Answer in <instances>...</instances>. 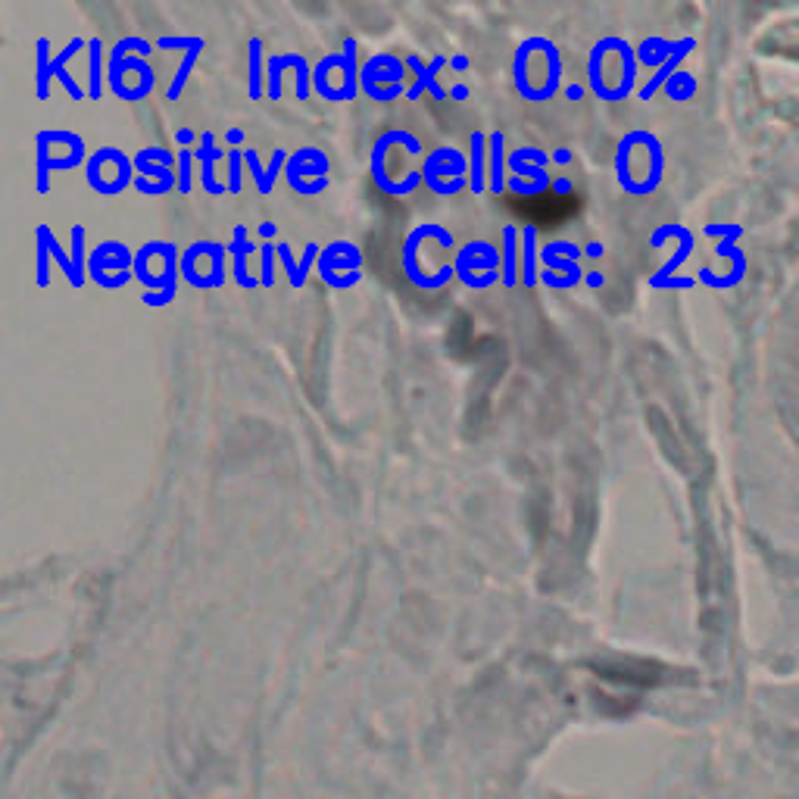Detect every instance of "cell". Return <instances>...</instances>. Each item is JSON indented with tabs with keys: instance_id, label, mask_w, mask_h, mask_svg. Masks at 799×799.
Here are the masks:
<instances>
[{
	"instance_id": "cell-42",
	"label": "cell",
	"mask_w": 799,
	"mask_h": 799,
	"mask_svg": "<svg viewBox=\"0 0 799 799\" xmlns=\"http://www.w3.org/2000/svg\"><path fill=\"white\" fill-rule=\"evenodd\" d=\"M550 160H553L556 166H569V163H572V150H569V147H556V150L550 153Z\"/></svg>"
},
{
	"instance_id": "cell-20",
	"label": "cell",
	"mask_w": 799,
	"mask_h": 799,
	"mask_svg": "<svg viewBox=\"0 0 799 799\" xmlns=\"http://www.w3.org/2000/svg\"><path fill=\"white\" fill-rule=\"evenodd\" d=\"M509 153H506V135L500 128L487 132V191L491 194H503L509 191Z\"/></svg>"
},
{
	"instance_id": "cell-33",
	"label": "cell",
	"mask_w": 799,
	"mask_h": 799,
	"mask_svg": "<svg viewBox=\"0 0 799 799\" xmlns=\"http://www.w3.org/2000/svg\"><path fill=\"white\" fill-rule=\"evenodd\" d=\"M178 153V194L188 197L194 191V150H175Z\"/></svg>"
},
{
	"instance_id": "cell-17",
	"label": "cell",
	"mask_w": 799,
	"mask_h": 799,
	"mask_svg": "<svg viewBox=\"0 0 799 799\" xmlns=\"http://www.w3.org/2000/svg\"><path fill=\"white\" fill-rule=\"evenodd\" d=\"M228 253H231V275H235L238 288H244V291L263 288L260 275H250V266H247V260L253 253H260V247L253 244L250 231L244 225H235V235H231V241H228Z\"/></svg>"
},
{
	"instance_id": "cell-16",
	"label": "cell",
	"mask_w": 799,
	"mask_h": 799,
	"mask_svg": "<svg viewBox=\"0 0 799 799\" xmlns=\"http://www.w3.org/2000/svg\"><path fill=\"white\" fill-rule=\"evenodd\" d=\"M194 160L200 163V188L210 197L228 194V185H222L216 178V163L228 160V150L216 147V135L213 132H200V147L194 150Z\"/></svg>"
},
{
	"instance_id": "cell-11",
	"label": "cell",
	"mask_w": 799,
	"mask_h": 799,
	"mask_svg": "<svg viewBox=\"0 0 799 799\" xmlns=\"http://www.w3.org/2000/svg\"><path fill=\"white\" fill-rule=\"evenodd\" d=\"M319 278L325 288H334V291H347V288H356L359 281H363V250H359L353 241H331L322 247L319 253Z\"/></svg>"
},
{
	"instance_id": "cell-13",
	"label": "cell",
	"mask_w": 799,
	"mask_h": 799,
	"mask_svg": "<svg viewBox=\"0 0 799 799\" xmlns=\"http://www.w3.org/2000/svg\"><path fill=\"white\" fill-rule=\"evenodd\" d=\"M328 169H331V163L325 157V150H319V147H300V150H294L291 157H288L285 182L300 197H319L331 185Z\"/></svg>"
},
{
	"instance_id": "cell-38",
	"label": "cell",
	"mask_w": 799,
	"mask_h": 799,
	"mask_svg": "<svg viewBox=\"0 0 799 799\" xmlns=\"http://www.w3.org/2000/svg\"><path fill=\"white\" fill-rule=\"evenodd\" d=\"M135 191L138 194H150V197H163V194H169V191H178V185H160V182H147L144 175H138L135 178Z\"/></svg>"
},
{
	"instance_id": "cell-47",
	"label": "cell",
	"mask_w": 799,
	"mask_h": 799,
	"mask_svg": "<svg viewBox=\"0 0 799 799\" xmlns=\"http://www.w3.org/2000/svg\"><path fill=\"white\" fill-rule=\"evenodd\" d=\"M603 253H606V247H603L600 241H590V244L584 247V256H590V260H600Z\"/></svg>"
},
{
	"instance_id": "cell-35",
	"label": "cell",
	"mask_w": 799,
	"mask_h": 799,
	"mask_svg": "<svg viewBox=\"0 0 799 799\" xmlns=\"http://www.w3.org/2000/svg\"><path fill=\"white\" fill-rule=\"evenodd\" d=\"M228 194H241L244 188V147L241 150H228Z\"/></svg>"
},
{
	"instance_id": "cell-44",
	"label": "cell",
	"mask_w": 799,
	"mask_h": 799,
	"mask_svg": "<svg viewBox=\"0 0 799 799\" xmlns=\"http://www.w3.org/2000/svg\"><path fill=\"white\" fill-rule=\"evenodd\" d=\"M553 194H572L575 191V185H572V178H553V188H550Z\"/></svg>"
},
{
	"instance_id": "cell-12",
	"label": "cell",
	"mask_w": 799,
	"mask_h": 799,
	"mask_svg": "<svg viewBox=\"0 0 799 799\" xmlns=\"http://www.w3.org/2000/svg\"><path fill=\"white\" fill-rule=\"evenodd\" d=\"M550 153L540 147H519L509 153V191L515 197H540L553 188V178L547 175Z\"/></svg>"
},
{
	"instance_id": "cell-27",
	"label": "cell",
	"mask_w": 799,
	"mask_h": 799,
	"mask_svg": "<svg viewBox=\"0 0 799 799\" xmlns=\"http://www.w3.org/2000/svg\"><path fill=\"white\" fill-rule=\"evenodd\" d=\"M300 63H303V54H272L266 60V97L269 100H281V94H285L281 79H285L288 69H297Z\"/></svg>"
},
{
	"instance_id": "cell-9",
	"label": "cell",
	"mask_w": 799,
	"mask_h": 799,
	"mask_svg": "<svg viewBox=\"0 0 799 799\" xmlns=\"http://www.w3.org/2000/svg\"><path fill=\"white\" fill-rule=\"evenodd\" d=\"M225 253L228 244L194 241L182 250V278L197 291H213L225 285Z\"/></svg>"
},
{
	"instance_id": "cell-5",
	"label": "cell",
	"mask_w": 799,
	"mask_h": 799,
	"mask_svg": "<svg viewBox=\"0 0 799 799\" xmlns=\"http://www.w3.org/2000/svg\"><path fill=\"white\" fill-rule=\"evenodd\" d=\"M135 160L119 147H100L85 163V182L100 197H119L125 188H135Z\"/></svg>"
},
{
	"instance_id": "cell-43",
	"label": "cell",
	"mask_w": 799,
	"mask_h": 799,
	"mask_svg": "<svg viewBox=\"0 0 799 799\" xmlns=\"http://www.w3.org/2000/svg\"><path fill=\"white\" fill-rule=\"evenodd\" d=\"M225 141L231 144V150H241V144H244V132H241V128H228V132H225Z\"/></svg>"
},
{
	"instance_id": "cell-40",
	"label": "cell",
	"mask_w": 799,
	"mask_h": 799,
	"mask_svg": "<svg viewBox=\"0 0 799 799\" xmlns=\"http://www.w3.org/2000/svg\"><path fill=\"white\" fill-rule=\"evenodd\" d=\"M197 38H200V35H188V38H160L157 47H160V50H191V47L197 44Z\"/></svg>"
},
{
	"instance_id": "cell-45",
	"label": "cell",
	"mask_w": 799,
	"mask_h": 799,
	"mask_svg": "<svg viewBox=\"0 0 799 799\" xmlns=\"http://www.w3.org/2000/svg\"><path fill=\"white\" fill-rule=\"evenodd\" d=\"M256 231H260V238L269 244V241H275V235H278V225H275V222H260V228H256Z\"/></svg>"
},
{
	"instance_id": "cell-14",
	"label": "cell",
	"mask_w": 799,
	"mask_h": 799,
	"mask_svg": "<svg viewBox=\"0 0 799 799\" xmlns=\"http://www.w3.org/2000/svg\"><path fill=\"white\" fill-rule=\"evenodd\" d=\"M540 285H547L550 291H569V288H578L584 285V269L578 266V260H572L569 253H565V238L559 241H547L540 247Z\"/></svg>"
},
{
	"instance_id": "cell-22",
	"label": "cell",
	"mask_w": 799,
	"mask_h": 799,
	"mask_svg": "<svg viewBox=\"0 0 799 799\" xmlns=\"http://www.w3.org/2000/svg\"><path fill=\"white\" fill-rule=\"evenodd\" d=\"M85 47H88V38H79V35H75V38L66 41V47L60 50V54H57L54 60H50V75H54V79L69 91L72 100H88V88H82L79 82H75L72 75H69V69H66V63H69L75 54H79V50H85Z\"/></svg>"
},
{
	"instance_id": "cell-28",
	"label": "cell",
	"mask_w": 799,
	"mask_h": 799,
	"mask_svg": "<svg viewBox=\"0 0 799 799\" xmlns=\"http://www.w3.org/2000/svg\"><path fill=\"white\" fill-rule=\"evenodd\" d=\"M85 238H88V231L85 225H72L69 228V256H72V285L75 291H82L85 288V281H88V253H85Z\"/></svg>"
},
{
	"instance_id": "cell-32",
	"label": "cell",
	"mask_w": 799,
	"mask_h": 799,
	"mask_svg": "<svg viewBox=\"0 0 799 799\" xmlns=\"http://www.w3.org/2000/svg\"><path fill=\"white\" fill-rule=\"evenodd\" d=\"M47 235H50V225H38V228H35V238H38V275H35V285H38L41 291L50 285V269H47L50 244H47Z\"/></svg>"
},
{
	"instance_id": "cell-26",
	"label": "cell",
	"mask_w": 799,
	"mask_h": 799,
	"mask_svg": "<svg viewBox=\"0 0 799 799\" xmlns=\"http://www.w3.org/2000/svg\"><path fill=\"white\" fill-rule=\"evenodd\" d=\"M103 41L88 38V100H100L103 88H107V66L110 60H103Z\"/></svg>"
},
{
	"instance_id": "cell-1",
	"label": "cell",
	"mask_w": 799,
	"mask_h": 799,
	"mask_svg": "<svg viewBox=\"0 0 799 799\" xmlns=\"http://www.w3.org/2000/svg\"><path fill=\"white\" fill-rule=\"evenodd\" d=\"M425 147L419 135H412L409 128H391V132L378 135L372 153H369V175L372 185L388 194V197H409L416 194L422 178V163H425Z\"/></svg>"
},
{
	"instance_id": "cell-25",
	"label": "cell",
	"mask_w": 799,
	"mask_h": 799,
	"mask_svg": "<svg viewBox=\"0 0 799 799\" xmlns=\"http://www.w3.org/2000/svg\"><path fill=\"white\" fill-rule=\"evenodd\" d=\"M540 238L534 225H522V285L531 291L540 281Z\"/></svg>"
},
{
	"instance_id": "cell-49",
	"label": "cell",
	"mask_w": 799,
	"mask_h": 799,
	"mask_svg": "<svg viewBox=\"0 0 799 799\" xmlns=\"http://www.w3.org/2000/svg\"><path fill=\"white\" fill-rule=\"evenodd\" d=\"M450 69H456V72H466V69H469V57H466V54H456V57H450Z\"/></svg>"
},
{
	"instance_id": "cell-50",
	"label": "cell",
	"mask_w": 799,
	"mask_h": 799,
	"mask_svg": "<svg viewBox=\"0 0 799 799\" xmlns=\"http://www.w3.org/2000/svg\"><path fill=\"white\" fill-rule=\"evenodd\" d=\"M469 94H472L469 85H453L450 88V100H469Z\"/></svg>"
},
{
	"instance_id": "cell-21",
	"label": "cell",
	"mask_w": 799,
	"mask_h": 799,
	"mask_svg": "<svg viewBox=\"0 0 799 799\" xmlns=\"http://www.w3.org/2000/svg\"><path fill=\"white\" fill-rule=\"evenodd\" d=\"M275 247H278V260H281V266H285L288 285H291L294 291H300V288L306 285V278H309V269L319 266V253H322V247H319L316 241H309V244L303 247L300 263L294 260V250H291L288 241H275Z\"/></svg>"
},
{
	"instance_id": "cell-15",
	"label": "cell",
	"mask_w": 799,
	"mask_h": 799,
	"mask_svg": "<svg viewBox=\"0 0 799 799\" xmlns=\"http://www.w3.org/2000/svg\"><path fill=\"white\" fill-rule=\"evenodd\" d=\"M403 60H406V69L416 72V85H412V88L406 91V97H409V100H419L425 91H428L434 100H450V91H444V88H441V82H437V75L444 72V66H450V57L437 54V57H431V63H428V66L419 60V54H406Z\"/></svg>"
},
{
	"instance_id": "cell-10",
	"label": "cell",
	"mask_w": 799,
	"mask_h": 799,
	"mask_svg": "<svg viewBox=\"0 0 799 799\" xmlns=\"http://www.w3.org/2000/svg\"><path fill=\"white\" fill-rule=\"evenodd\" d=\"M406 79V60L397 54H375L359 69V94H366L369 100L378 103H391L409 88H403Z\"/></svg>"
},
{
	"instance_id": "cell-6",
	"label": "cell",
	"mask_w": 799,
	"mask_h": 799,
	"mask_svg": "<svg viewBox=\"0 0 799 799\" xmlns=\"http://www.w3.org/2000/svg\"><path fill=\"white\" fill-rule=\"evenodd\" d=\"M453 266H456V278L466 285L469 291H487L494 288L497 281H503V260L500 250L491 241H469L462 244L453 253Z\"/></svg>"
},
{
	"instance_id": "cell-7",
	"label": "cell",
	"mask_w": 799,
	"mask_h": 799,
	"mask_svg": "<svg viewBox=\"0 0 799 799\" xmlns=\"http://www.w3.org/2000/svg\"><path fill=\"white\" fill-rule=\"evenodd\" d=\"M422 178L425 188L437 197H456L469 191V157H462L456 147H437L428 150L422 163Z\"/></svg>"
},
{
	"instance_id": "cell-31",
	"label": "cell",
	"mask_w": 799,
	"mask_h": 799,
	"mask_svg": "<svg viewBox=\"0 0 799 799\" xmlns=\"http://www.w3.org/2000/svg\"><path fill=\"white\" fill-rule=\"evenodd\" d=\"M135 172H138V175H144L147 182L178 185V175H175V169H169V166H160V163H150V160H144V157H141V153H135Z\"/></svg>"
},
{
	"instance_id": "cell-34",
	"label": "cell",
	"mask_w": 799,
	"mask_h": 799,
	"mask_svg": "<svg viewBox=\"0 0 799 799\" xmlns=\"http://www.w3.org/2000/svg\"><path fill=\"white\" fill-rule=\"evenodd\" d=\"M150 54H153L150 41H144V38H138V35H132V38H119V41L113 44V50H110V57H141V60H147Z\"/></svg>"
},
{
	"instance_id": "cell-8",
	"label": "cell",
	"mask_w": 799,
	"mask_h": 799,
	"mask_svg": "<svg viewBox=\"0 0 799 799\" xmlns=\"http://www.w3.org/2000/svg\"><path fill=\"white\" fill-rule=\"evenodd\" d=\"M88 278L103 291H119L135 281V250L122 241H100L88 253Z\"/></svg>"
},
{
	"instance_id": "cell-41",
	"label": "cell",
	"mask_w": 799,
	"mask_h": 799,
	"mask_svg": "<svg viewBox=\"0 0 799 799\" xmlns=\"http://www.w3.org/2000/svg\"><path fill=\"white\" fill-rule=\"evenodd\" d=\"M194 141H197L194 128H178V132H175V144H182V150H191Z\"/></svg>"
},
{
	"instance_id": "cell-23",
	"label": "cell",
	"mask_w": 799,
	"mask_h": 799,
	"mask_svg": "<svg viewBox=\"0 0 799 799\" xmlns=\"http://www.w3.org/2000/svg\"><path fill=\"white\" fill-rule=\"evenodd\" d=\"M469 191L475 197L487 194V132L469 135Z\"/></svg>"
},
{
	"instance_id": "cell-18",
	"label": "cell",
	"mask_w": 799,
	"mask_h": 799,
	"mask_svg": "<svg viewBox=\"0 0 799 799\" xmlns=\"http://www.w3.org/2000/svg\"><path fill=\"white\" fill-rule=\"evenodd\" d=\"M500 272H503V281L500 285L506 291L519 288L522 285V228L519 225H503V235H500Z\"/></svg>"
},
{
	"instance_id": "cell-24",
	"label": "cell",
	"mask_w": 799,
	"mask_h": 799,
	"mask_svg": "<svg viewBox=\"0 0 799 799\" xmlns=\"http://www.w3.org/2000/svg\"><path fill=\"white\" fill-rule=\"evenodd\" d=\"M266 44L263 38H250L247 41V91L250 100H263L266 94Z\"/></svg>"
},
{
	"instance_id": "cell-19",
	"label": "cell",
	"mask_w": 799,
	"mask_h": 799,
	"mask_svg": "<svg viewBox=\"0 0 799 799\" xmlns=\"http://www.w3.org/2000/svg\"><path fill=\"white\" fill-rule=\"evenodd\" d=\"M288 157L291 153L288 150H275L272 153V163L269 166H263L260 163V153L256 150H244V166H247V172H250V178L256 182V191H260L263 197H269L272 191H275V182H278V175H285V166H288Z\"/></svg>"
},
{
	"instance_id": "cell-48",
	"label": "cell",
	"mask_w": 799,
	"mask_h": 799,
	"mask_svg": "<svg viewBox=\"0 0 799 799\" xmlns=\"http://www.w3.org/2000/svg\"><path fill=\"white\" fill-rule=\"evenodd\" d=\"M584 91H587L584 85H565V88H562V94L569 97V100H581V97H584Z\"/></svg>"
},
{
	"instance_id": "cell-39",
	"label": "cell",
	"mask_w": 799,
	"mask_h": 799,
	"mask_svg": "<svg viewBox=\"0 0 799 799\" xmlns=\"http://www.w3.org/2000/svg\"><path fill=\"white\" fill-rule=\"evenodd\" d=\"M659 47H665V44H662V41H643V44H640L637 60H640V63H647V66H650V63H659V60L665 57V50H659Z\"/></svg>"
},
{
	"instance_id": "cell-29",
	"label": "cell",
	"mask_w": 799,
	"mask_h": 799,
	"mask_svg": "<svg viewBox=\"0 0 799 799\" xmlns=\"http://www.w3.org/2000/svg\"><path fill=\"white\" fill-rule=\"evenodd\" d=\"M50 41L47 38H38L35 41V91H38V100H47L50 97Z\"/></svg>"
},
{
	"instance_id": "cell-2",
	"label": "cell",
	"mask_w": 799,
	"mask_h": 799,
	"mask_svg": "<svg viewBox=\"0 0 799 799\" xmlns=\"http://www.w3.org/2000/svg\"><path fill=\"white\" fill-rule=\"evenodd\" d=\"M512 85L531 103H547L550 97H556L562 91L559 47L544 35L525 38L512 57Z\"/></svg>"
},
{
	"instance_id": "cell-30",
	"label": "cell",
	"mask_w": 799,
	"mask_h": 799,
	"mask_svg": "<svg viewBox=\"0 0 799 799\" xmlns=\"http://www.w3.org/2000/svg\"><path fill=\"white\" fill-rule=\"evenodd\" d=\"M206 47V41L203 38H197V44L188 50V54L182 57V63H178V69H175V79H172V85H169V91H166V100H178L182 97V91H185V85H188V79H191V69H194V63H197V57H200V50Z\"/></svg>"
},
{
	"instance_id": "cell-46",
	"label": "cell",
	"mask_w": 799,
	"mask_h": 799,
	"mask_svg": "<svg viewBox=\"0 0 799 799\" xmlns=\"http://www.w3.org/2000/svg\"><path fill=\"white\" fill-rule=\"evenodd\" d=\"M584 285L597 291V288L606 285V278H603V272H587V275H584Z\"/></svg>"
},
{
	"instance_id": "cell-3",
	"label": "cell",
	"mask_w": 799,
	"mask_h": 799,
	"mask_svg": "<svg viewBox=\"0 0 799 799\" xmlns=\"http://www.w3.org/2000/svg\"><path fill=\"white\" fill-rule=\"evenodd\" d=\"M437 247H456V238H453V231L444 228V225H437V222H422V225H412L406 231V238H403V247H400V269L406 275V281L412 288H419V291H441L450 285V275H437L431 266H428V256L431 250Z\"/></svg>"
},
{
	"instance_id": "cell-4",
	"label": "cell",
	"mask_w": 799,
	"mask_h": 799,
	"mask_svg": "<svg viewBox=\"0 0 799 799\" xmlns=\"http://www.w3.org/2000/svg\"><path fill=\"white\" fill-rule=\"evenodd\" d=\"M659 169H662V157H659V141L653 135L631 132L618 141L615 178L628 194L634 197L650 194L659 185Z\"/></svg>"
},
{
	"instance_id": "cell-36",
	"label": "cell",
	"mask_w": 799,
	"mask_h": 799,
	"mask_svg": "<svg viewBox=\"0 0 799 799\" xmlns=\"http://www.w3.org/2000/svg\"><path fill=\"white\" fill-rule=\"evenodd\" d=\"M275 253H278L275 241H269V244L260 247V285L263 288H272L275 285Z\"/></svg>"
},
{
	"instance_id": "cell-37",
	"label": "cell",
	"mask_w": 799,
	"mask_h": 799,
	"mask_svg": "<svg viewBox=\"0 0 799 799\" xmlns=\"http://www.w3.org/2000/svg\"><path fill=\"white\" fill-rule=\"evenodd\" d=\"M47 244H50V256H54V260L60 263V269H63L66 281H69V285H72V275H75V272H72V256H69V253H66V250L60 247V241H57V235H54V231H50V235H47Z\"/></svg>"
}]
</instances>
